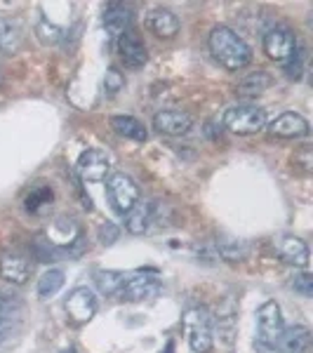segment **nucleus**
Here are the masks:
<instances>
[{"instance_id": "obj_1", "label": "nucleus", "mask_w": 313, "mask_h": 353, "mask_svg": "<svg viewBox=\"0 0 313 353\" xmlns=\"http://www.w3.org/2000/svg\"><path fill=\"white\" fill-rule=\"evenodd\" d=\"M210 52L226 71H241L252 61V50L229 26H214L208 38Z\"/></svg>"}, {"instance_id": "obj_2", "label": "nucleus", "mask_w": 313, "mask_h": 353, "mask_svg": "<svg viewBox=\"0 0 313 353\" xmlns=\"http://www.w3.org/2000/svg\"><path fill=\"white\" fill-rule=\"evenodd\" d=\"M193 353H210L214 346V318L205 306H193L181 318Z\"/></svg>"}, {"instance_id": "obj_3", "label": "nucleus", "mask_w": 313, "mask_h": 353, "mask_svg": "<svg viewBox=\"0 0 313 353\" xmlns=\"http://www.w3.org/2000/svg\"><path fill=\"white\" fill-rule=\"evenodd\" d=\"M221 123L233 134H257L266 128V111L254 104H236L226 109Z\"/></svg>"}, {"instance_id": "obj_4", "label": "nucleus", "mask_w": 313, "mask_h": 353, "mask_svg": "<svg viewBox=\"0 0 313 353\" xmlns=\"http://www.w3.org/2000/svg\"><path fill=\"white\" fill-rule=\"evenodd\" d=\"M285 323H283V311L276 301H264L257 309V341L261 349H273L281 339Z\"/></svg>"}, {"instance_id": "obj_5", "label": "nucleus", "mask_w": 313, "mask_h": 353, "mask_svg": "<svg viewBox=\"0 0 313 353\" xmlns=\"http://www.w3.org/2000/svg\"><path fill=\"white\" fill-rule=\"evenodd\" d=\"M106 196H109L111 208L125 217L137 205V201H139V186L134 184V179L130 174L116 172L106 181Z\"/></svg>"}, {"instance_id": "obj_6", "label": "nucleus", "mask_w": 313, "mask_h": 353, "mask_svg": "<svg viewBox=\"0 0 313 353\" xmlns=\"http://www.w3.org/2000/svg\"><path fill=\"white\" fill-rule=\"evenodd\" d=\"M64 309L68 313L73 323L83 325V323L92 321L97 313V297L90 288H76L68 292V297L64 301Z\"/></svg>"}, {"instance_id": "obj_7", "label": "nucleus", "mask_w": 313, "mask_h": 353, "mask_svg": "<svg viewBox=\"0 0 313 353\" xmlns=\"http://www.w3.org/2000/svg\"><path fill=\"white\" fill-rule=\"evenodd\" d=\"M78 174H81L83 181H90V184H99V181L106 179L111 170V161L106 156V151L101 149H88L81 153L78 158Z\"/></svg>"}, {"instance_id": "obj_8", "label": "nucleus", "mask_w": 313, "mask_h": 353, "mask_svg": "<svg viewBox=\"0 0 313 353\" xmlns=\"http://www.w3.org/2000/svg\"><path fill=\"white\" fill-rule=\"evenodd\" d=\"M273 250L281 257V261H285L290 266H297V269H306L309 266V245H306L297 236H278L273 238Z\"/></svg>"}, {"instance_id": "obj_9", "label": "nucleus", "mask_w": 313, "mask_h": 353, "mask_svg": "<svg viewBox=\"0 0 313 353\" xmlns=\"http://www.w3.org/2000/svg\"><path fill=\"white\" fill-rule=\"evenodd\" d=\"M158 292H161V283H158L156 276L137 273V276H128L118 294H121L123 301H144L158 297Z\"/></svg>"}, {"instance_id": "obj_10", "label": "nucleus", "mask_w": 313, "mask_h": 353, "mask_svg": "<svg viewBox=\"0 0 313 353\" xmlns=\"http://www.w3.org/2000/svg\"><path fill=\"white\" fill-rule=\"evenodd\" d=\"M297 50V41H294L292 31L287 28H269L264 33V52L271 57L273 61H285L294 54Z\"/></svg>"}, {"instance_id": "obj_11", "label": "nucleus", "mask_w": 313, "mask_h": 353, "mask_svg": "<svg viewBox=\"0 0 313 353\" xmlns=\"http://www.w3.org/2000/svg\"><path fill=\"white\" fill-rule=\"evenodd\" d=\"M118 52H121L123 64L130 66V68H141L146 64V59H149L146 45L134 28H128V31L118 38Z\"/></svg>"}, {"instance_id": "obj_12", "label": "nucleus", "mask_w": 313, "mask_h": 353, "mask_svg": "<svg viewBox=\"0 0 313 353\" xmlns=\"http://www.w3.org/2000/svg\"><path fill=\"white\" fill-rule=\"evenodd\" d=\"M269 132L278 139H299V137L309 134V121L299 113L287 111L269 123Z\"/></svg>"}, {"instance_id": "obj_13", "label": "nucleus", "mask_w": 313, "mask_h": 353, "mask_svg": "<svg viewBox=\"0 0 313 353\" xmlns=\"http://www.w3.org/2000/svg\"><path fill=\"white\" fill-rule=\"evenodd\" d=\"M153 128L163 134L181 137L193 128V118L184 111L165 109V111H158L156 116H153Z\"/></svg>"}, {"instance_id": "obj_14", "label": "nucleus", "mask_w": 313, "mask_h": 353, "mask_svg": "<svg viewBox=\"0 0 313 353\" xmlns=\"http://www.w3.org/2000/svg\"><path fill=\"white\" fill-rule=\"evenodd\" d=\"M24 45V24L10 14H0V52L17 54Z\"/></svg>"}, {"instance_id": "obj_15", "label": "nucleus", "mask_w": 313, "mask_h": 353, "mask_svg": "<svg viewBox=\"0 0 313 353\" xmlns=\"http://www.w3.org/2000/svg\"><path fill=\"white\" fill-rule=\"evenodd\" d=\"M0 276L12 285H24L31 276V264L19 252H3L0 254Z\"/></svg>"}, {"instance_id": "obj_16", "label": "nucleus", "mask_w": 313, "mask_h": 353, "mask_svg": "<svg viewBox=\"0 0 313 353\" xmlns=\"http://www.w3.org/2000/svg\"><path fill=\"white\" fill-rule=\"evenodd\" d=\"M278 349L281 353H309L311 351V332L304 325L285 327L278 339Z\"/></svg>"}, {"instance_id": "obj_17", "label": "nucleus", "mask_w": 313, "mask_h": 353, "mask_svg": "<svg viewBox=\"0 0 313 353\" xmlns=\"http://www.w3.org/2000/svg\"><path fill=\"white\" fill-rule=\"evenodd\" d=\"M153 221V203L151 201H137V205L125 214V229L132 236H141L149 231Z\"/></svg>"}, {"instance_id": "obj_18", "label": "nucleus", "mask_w": 313, "mask_h": 353, "mask_svg": "<svg viewBox=\"0 0 313 353\" xmlns=\"http://www.w3.org/2000/svg\"><path fill=\"white\" fill-rule=\"evenodd\" d=\"M149 28L158 38H174L179 33V19L172 10L156 8L149 14Z\"/></svg>"}, {"instance_id": "obj_19", "label": "nucleus", "mask_w": 313, "mask_h": 353, "mask_svg": "<svg viewBox=\"0 0 313 353\" xmlns=\"http://www.w3.org/2000/svg\"><path fill=\"white\" fill-rule=\"evenodd\" d=\"M130 24H132V12H130L125 5H118V3L106 5V10H104V26H106V31H109L111 36L121 38L123 33L130 28Z\"/></svg>"}, {"instance_id": "obj_20", "label": "nucleus", "mask_w": 313, "mask_h": 353, "mask_svg": "<svg viewBox=\"0 0 313 353\" xmlns=\"http://www.w3.org/2000/svg\"><path fill=\"white\" fill-rule=\"evenodd\" d=\"M271 88V76L266 71H254L245 76L236 85V94L241 99H257L259 94H264Z\"/></svg>"}, {"instance_id": "obj_21", "label": "nucleus", "mask_w": 313, "mask_h": 353, "mask_svg": "<svg viewBox=\"0 0 313 353\" xmlns=\"http://www.w3.org/2000/svg\"><path fill=\"white\" fill-rule=\"evenodd\" d=\"M214 250L221 259L226 261H243L248 257V245L245 241L236 236H226V233H219L217 241H214Z\"/></svg>"}, {"instance_id": "obj_22", "label": "nucleus", "mask_w": 313, "mask_h": 353, "mask_svg": "<svg viewBox=\"0 0 313 353\" xmlns=\"http://www.w3.org/2000/svg\"><path fill=\"white\" fill-rule=\"evenodd\" d=\"M111 128L116 130L121 137H125V139H132V141H146V139H149V132H146L144 123L137 121V118H132V116H113L111 118Z\"/></svg>"}, {"instance_id": "obj_23", "label": "nucleus", "mask_w": 313, "mask_h": 353, "mask_svg": "<svg viewBox=\"0 0 313 353\" xmlns=\"http://www.w3.org/2000/svg\"><path fill=\"white\" fill-rule=\"evenodd\" d=\"M31 252H33V257L38 261H43V264H52V261H61L64 257H71L68 250L57 248L54 243H50L48 238H43V236L31 243Z\"/></svg>"}, {"instance_id": "obj_24", "label": "nucleus", "mask_w": 313, "mask_h": 353, "mask_svg": "<svg viewBox=\"0 0 313 353\" xmlns=\"http://www.w3.org/2000/svg\"><path fill=\"white\" fill-rule=\"evenodd\" d=\"M125 281H128V276H125L123 271H104V269L94 271V285L101 294H106V297L121 292Z\"/></svg>"}, {"instance_id": "obj_25", "label": "nucleus", "mask_w": 313, "mask_h": 353, "mask_svg": "<svg viewBox=\"0 0 313 353\" xmlns=\"http://www.w3.org/2000/svg\"><path fill=\"white\" fill-rule=\"evenodd\" d=\"M64 281H66V278H64V271H61V269L45 271L41 276V281H38V297H41V299L54 297V294L64 288Z\"/></svg>"}, {"instance_id": "obj_26", "label": "nucleus", "mask_w": 313, "mask_h": 353, "mask_svg": "<svg viewBox=\"0 0 313 353\" xmlns=\"http://www.w3.org/2000/svg\"><path fill=\"white\" fill-rule=\"evenodd\" d=\"M50 203H52V189H50V186H36V189H31V193L26 196L28 212H38L43 205H50Z\"/></svg>"}, {"instance_id": "obj_27", "label": "nucleus", "mask_w": 313, "mask_h": 353, "mask_svg": "<svg viewBox=\"0 0 313 353\" xmlns=\"http://www.w3.org/2000/svg\"><path fill=\"white\" fill-rule=\"evenodd\" d=\"M21 299L17 297L14 292H10V290L0 288V316H17V313L21 311Z\"/></svg>"}, {"instance_id": "obj_28", "label": "nucleus", "mask_w": 313, "mask_h": 353, "mask_svg": "<svg viewBox=\"0 0 313 353\" xmlns=\"http://www.w3.org/2000/svg\"><path fill=\"white\" fill-rule=\"evenodd\" d=\"M304 59H306V52L301 48L294 50V54L290 57L285 61V66H283V71H285L287 78H294V81H299L301 73H304Z\"/></svg>"}, {"instance_id": "obj_29", "label": "nucleus", "mask_w": 313, "mask_h": 353, "mask_svg": "<svg viewBox=\"0 0 313 353\" xmlns=\"http://www.w3.org/2000/svg\"><path fill=\"white\" fill-rule=\"evenodd\" d=\"M36 33H38V38L45 43V45H50V43H59L61 41V28L59 26H54V24H50L48 19H43L41 24H38V28H36Z\"/></svg>"}, {"instance_id": "obj_30", "label": "nucleus", "mask_w": 313, "mask_h": 353, "mask_svg": "<svg viewBox=\"0 0 313 353\" xmlns=\"http://www.w3.org/2000/svg\"><path fill=\"white\" fill-rule=\"evenodd\" d=\"M292 290L306 299L313 297V276L311 273H297V276L292 278Z\"/></svg>"}, {"instance_id": "obj_31", "label": "nucleus", "mask_w": 313, "mask_h": 353, "mask_svg": "<svg viewBox=\"0 0 313 353\" xmlns=\"http://www.w3.org/2000/svg\"><path fill=\"white\" fill-rule=\"evenodd\" d=\"M118 238H121V229H118V224H113V221H106V224L99 226V243L104 245V248H111V245H116Z\"/></svg>"}, {"instance_id": "obj_32", "label": "nucleus", "mask_w": 313, "mask_h": 353, "mask_svg": "<svg viewBox=\"0 0 313 353\" xmlns=\"http://www.w3.org/2000/svg\"><path fill=\"white\" fill-rule=\"evenodd\" d=\"M104 88H106V92H109V94H118L125 88V78H123V73L118 71V68H109V71H106Z\"/></svg>"}, {"instance_id": "obj_33", "label": "nucleus", "mask_w": 313, "mask_h": 353, "mask_svg": "<svg viewBox=\"0 0 313 353\" xmlns=\"http://www.w3.org/2000/svg\"><path fill=\"white\" fill-rule=\"evenodd\" d=\"M193 254H196L198 261H208V264H214V259H219L217 250H214V243H196L193 245Z\"/></svg>"}, {"instance_id": "obj_34", "label": "nucleus", "mask_w": 313, "mask_h": 353, "mask_svg": "<svg viewBox=\"0 0 313 353\" xmlns=\"http://www.w3.org/2000/svg\"><path fill=\"white\" fill-rule=\"evenodd\" d=\"M292 165H294V168H299L301 172H311L313 156H311V149H309V146H304V149H299L297 153H294Z\"/></svg>"}, {"instance_id": "obj_35", "label": "nucleus", "mask_w": 313, "mask_h": 353, "mask_svg": "<svg viewBox=\"0 0 313 353\" xmlns=\"http://www.w3.org/2000/svg\"><path fill=\"white\" fill-rule=\"evenodd\" d=\"M14 318L12 316H0V344H3L5 339L12 334V330H14Z\"/></svg>"}, {"instance_id": "obj_36", "label": "nucleus", "mask_w": 313, "mask_h": 353, "mask_svg": "<svg viewBox=\"0 0 313 353\" xmlns=\"http://www.w3.org/2000/svg\"><path fill=\"white\" fill-rule=\"evenodd\" d=\"M226 323H233V316H231V318H226ZM231 330H233V327H226V341H231Z\"/></svg>"}, {"instance_id": "obj_37", "label": "nucleus", "mask_w": 313, "mask_h": 353, "mask_svg": "<svg viewBox=\"0 0 313 353\" xmlns=\"http://www.w3.org/2000/svg\"><path fill=\"white\" fill-rule=\"evenodd\" d=\"M174 351V344L172 341H168V346H165V353H172Z\"/></svg>"}, {"instance_id": "obj_38", "label": "nucleus", "mask_w": 313, "mask_h": 353, "mask_svg": "<svg viewBox=\"0 0 313 353\" xmlns=\"http://www.w3.org/2000/svg\"><path fill=\"white\" fill-rule=\"evenodd\" d=\"M64 353H76V351H73V349H68V351H64Z\"/></svg>"}]
</instances>
